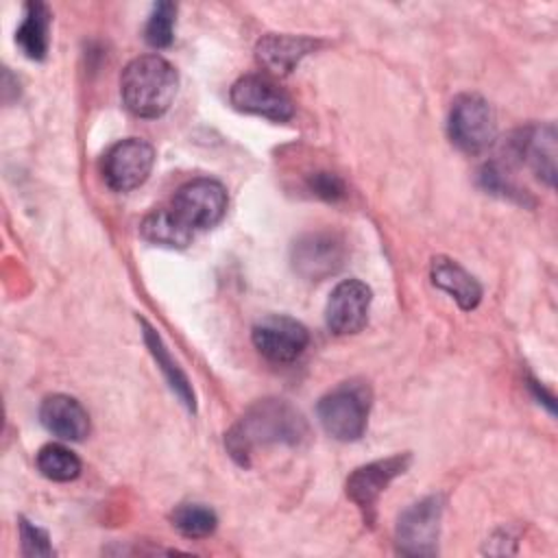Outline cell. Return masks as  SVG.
<instances>
[{
	"instance_id": "cell-1",
	"label": "cell",
	"mask_w": 558,
	"mask_h": 558,
	"mask_svg": "<svg viewBox=\"0 0 558 558\" xmlns=\"http://www.w3.org/2000/svg\"><path fill=\"white\" fill-rule=\"evenodd\" d=\"M307 436L303 414L283 399L253 403L227 432V449L240 464H248L255 449L266 445H299Z\"/></svg>"
},
{
	"instance_id": "cell-2",
	"label": "cell",
	"mask_w": 558,
	"mask_h": 558,
	"mask_svg": "<svg viewBox=\"0 0 558 558\" xmlns=\"http://www.w3.org/2000/svg\"><path fill=\"white\" fill-rule=\"evenodd\" d=\"M177 70L159 54L133 59L120 76L124 107L137 118H159L177 96Z\"/></svg>"
},
{
	"instance_id": "cell-3",
	"label": "cell",
	"mask_w": 558,
	"mask_h": 558,
	"mask_svg": "<svg viewBox=\"0 0 558 558\" xmlns=\"http://www.w3.org/2000/svg\"><path fill=\"white\" fill-rule=\"evenodd\" d=\"M368 386L364 381H344L325 397H320L316 414L329 436L342 442H351L362 438L368 423Z\"/></svg>"
},
{
	"instance_id": "cell-4",
	"label": "cell",
	"mask_w": 558,
	"mask_h": 558,
	"mask_svg": "<svg viewBox=\"0 0 558 558\" xmlns=\"http://www.w3.org/2000/svg\"><path fill=\"white\" fill-rule=\"evenodd\" d=\"M449 137L464 153H482L495 140V116L477 94H462L449 111Z\"/></svg>"
},
{
	"instance_id": "cell-5",
	"label": "cell",
	"mask_w": 558,
	"mask_h": 558,
	"mask_svg": "<svg viewBox=\"0 0 558 558\" xmlns=\"http://www.w3.org/2000/svg\"><path fill=\"white\" fill-rule=\"evenodd\" d=\"M170 209L192 231L209 229L227 211V190L214 179H194L177 190Z\"/></svg>"
},
{
	"instance_id": "cell-6",
	"label": "cell",
	"mask_w": 558,
	"mask_h": 558,
	"mask_svg": "<svg viewBox=\"0 0 558 558\" xmlns=\"http://www.w3.org/2000/svg\"><path fill=\"white\" fill-rule=\"evenodd\" d=\"M155 163V150L148 142L129 137L113 144L102 157V179L116 192H129L142 185Z\"/></svg>"
},
{
	"instance_id": "cell-7",
	"label": "cell",
	"mask_w": 558,
	"mask_h": 558,
	"mask_svg": "<svg viewBox=\"0 0 558 558\" xmlns=\"http://www.w3.org/2000/svg\"><path fill=\"white\" fill-rule=\"evenodd\" d=\"M440 514V497H425L403 510L397 521L399 551L408 556H434L438 549Z\"/></svg>"
},
{
	"instance_id": "cell-8",
	"label": "cell",
	"mask_w": 558,
	"mask_h": 558,
	"mask_svg": "<svg viewBox=\"0 0 558 558\" xmlns=\"http://www.w3.org/2000/svg\"><path fill=\"white\" fill-rule=\"evenodd\" d=\"M347 257V244L338 233L316 231L305 233L292 244L294 270L312 281H320L338 272Z\"/></svg>"
},
{
	"instance_id": "cell-9",
	"label": "cell",
	"mask_w": 558,
	"mask_h": 558,
	"mask_svg": "<svg viewBox=\"0 0 558 558\" xmlns=\"http://www.w3.org/2000/svg\"><path fill=\"white\" fill-rule=\"evenodd\" d=\"M251 338H253L255 349L266 360L279 362V364L294 362L310 344V333H307L305 325L290 316H281V314L262 318L253 327Z\"/></svg>"
},
{
	"instance_id": "cell-10",
	"label": "cell",
	"mask_w": 558,
	"mask_h": 558,
	"mask_svg": "<svg viewBox=\"0 0 558 558\" xmlns=\"http://www.w3.org/2000/svg\"><path fill=\"white\" fill-rule=\"evenodd\" d=\"M410 453H395L355 469L347 480V495L360 508L366 523L375 519V504L381 490L410 466Z\"/></svg>"
},
{
	"instance_id": "cell-11",
	"label": "cell",
	"mask_w": 558,
	"mask_h": 558,
	"mask_svg": "<svg viewBox=\"0 0 558 558\" xmlns=\"http://www.w3.org/2000/svg\"><path fill=\"white\" fill-rule=\"evenodd\" d=\"M229 100L240 111L264 116L275 122H286L294 116L292 98L279 89L277 83L259 74L238 78L229 92Z\"/></svg>"
},
{
	"instance_id": "cell-12",
	"label": "cell",
	"mask_w": 558,
	"mask_h": 558,
	"mask_svg": "<svg viewBox=\"0 0 558 558\" xmlns=\"http://www.w3.org/2000/svg\"><path fill=\"white\" fill-rule=\"evenodd\" d=\"M371 299H373V292L364 281H360V279L340 281L331 290L327 307H325L327 327L336 336L357 333L368 320Z\"/></svg>"
},
{
	"instance_id": "cell-13",
	"label": "cell",
	"mask_w": 558,
	"mask_h": 558,
	"mask_svg": "<svg viewBox=\"0 0 558 558\" xmlns=\"http://www.w3.org/2000/svg\"><path fill=\"white\" fill-rule=\"evenodd\" d=\"M39 421L50 434L63 440H83L89 434L87 410L68 395L46 397L39 408Z\"/></svg>"
},
{
	"instance_id": "cell-14",
	"label": "cell",
	"mask_w": 558,
	"mask_h": 558,
	"mask_svg": "<svg viewBox=\"0 0 558 558\" xmlns=\"http://www.w3.org/2000/svg\"><path fill=\"white\" fill-rule=\"evenodd\" d=\"M514 150L521 161H525L538 179L554 185L556 179V129L554 124H536L519 133L514 140Z\"/></svg>"
},
{
	"instance_id": "cell-15",
	"label": "cell",
	"mask_w": 558,
	"mask_h": 558,
	"mask_svg": "<svg viewBox=\"0 0 558 558\" xmlns=\"http://www.w3.org/2000/svg\"><path fill=\"white\" fill-rule=\"evenodd\" d=\"M318 46L316 39L303 35L268 33L257 41V61L272 74H290L294 65Z\"/></svg>"
},
{
	"instance_id": "cell-16",
	"label": "cell",
	"mask_w": 558,
	"mask_h": 558,
	"mask_svg": "<svg viewBox=\"0 0 558 558\" xmlns=\"http://www.w3.org/2000/svg\"><path fill=\"white\" fill-rule=\"evenodd\" d=\"M432 281L447 294H451L462 310H473L482 299L480 281L466 272L456 259L438 255L432 259Z\"/></svg>"
},
{
	"instance_id": "cell-17",
	"label": "cell",
	"mask_w": 558,
	"mask_h": 558,
	"mask_svg": "<svg viewBox=\"0 0 558 558\" xmlns=\"http://www.w3.org/2000/svg\"><path fill=\"white\" fill-rule=\"evenodd\" d=\"M48 28H50V11L44 2H28L24 11V20L15 31V44L20 50L35 61H41L48 52Z\"/></svg>"
},
{
	"instance_id": "cell-18",
	"label": "cell",
	"mask_w": 558,
	"mask_h": 558,
	"mask_svg": "<svg viewBox=\"0 0 558 558\" xmlns=\"http://www.w3.org/2000/svg\"><path fill=\"white\" fill-rule=\"evenodd\" d=\"M142 238L150 244L168 246V248H183L192 240V229L185 227L172 209H157L142 220Z\"/></svg>"
},
{
	"instance_id": "cell-19",
	"label": "cell",
	"mask_w": 558,
	"mask_h": 558,
	"mask_svg": "<svg viewBox=\"0 0 558 558\" xmlns=\"http://www.w3.org/2000/svg\"><path fill=\"white\" fill-rule=\"evenodd\" d=\"M142 325H144L146 344H148L153 357L157 360V366H159L161 373L166 375L170 388L179 395V399H181L190 410H194V392H192V388H190V384H187V377L183 375V371L179 368V364L170 357V353H168V349L163 347V342H161V338L157 336V331H155L153 327H148L146 323H142Z\"/></svg>"
},
{
	"instance_id": "cell-20",
	"label": "cell",
	"mask_w": 558,
	"mask_h": 558,
	"mask_svg": "<svg viewBox=\"0 0 558 558\" xmlns=\"http://www.w3.org/2000/svg\"><path fill=\"white\" fill-rule=\"evenodd\" d=\"M37 469L44 477L52 482H70L81 473V460L74 451L63 445H46L37 453Z\"/></svg>"
},
{
	"instance_id": "cell-21",
	"label": "cell",
	"mask_w": 558,
	"mask_h": 558,
	"mask_svg": "<svg viewBox=\"0 0 558 558\" xmlns=\"http://www.w3.org/2000/svg\"><path fill=\"white\" fill-rule=\"evenodd\" d=\"M172 525L187 538H205L214 534L218 517L211 508L203 504H181L170 514Z\"/></svg>"
},
{
	"instance_id": "cell-22",
	"label": "cell",
	"mask_w": 558,
	"mask_h": 558,
	"mask_svg": "<svg viewBox=\"0 0 558 558\" xmlns=\"http://www.w3.org/2000/svg\"><path fill=\"white\" fill-rule=\"evenodd\" d=\"M177 7L172 2H157L144 26V39L153 48H168L172 44Z\"/></svg>"
},
{
	"instance_id": "cell-23",
	"label": "cell",
	"mask_w": 558,
	"mask_h": 558,
	"mask_svg": "<svg viewBox=\"0 0 558 558\" xmlns=\"http://www.w3.org/2000/svg\"><path fill=\"white\" fill-rule=\"evenodd\" d=\"M20 541L24 556H52L48 534L26 519H20Z\"/></svg>"
},
{
	"instance_id": "cell-24",
	"label": "cell",
	"mask_w": 558,
	"mask_h": 558,
	"mask_svg": "<svg viewBox=\"0 0 558 558\" xmlns=\"http://www.w3.org/2000/svg\"><path fill=\"white\" fill-rule=\"evenodd\" d=\"M307 185H310L312 194H316L318 198H325V201H338L344 196V190H347L344 181L336 172H327V170L314 172L307 179Z\"/></svg>"
}]
</instances>
